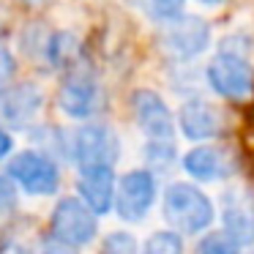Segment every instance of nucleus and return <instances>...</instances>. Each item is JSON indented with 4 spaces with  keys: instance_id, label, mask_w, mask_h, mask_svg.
<instances>
[{
    "instance_id": "nucleus-11",
    "label": "nucleus",
    "mask_w": 254,
    "mask_h": 254,
    "mask_svg": "<svg viewBox=\"0 0 254 254\" xmlns=\"http://www.w3.org/2000/svg\"><path fill=\"white\" fill-rule=\"evenodd\" d=\"M178 126H181L186 139L205 142V139H216L224 134V115L210 101L189 99L178 112Z\"/></svg>"
},
{
    "instance_id": "nucleus-8",
    "label": "nucleus",
    "mask_w": 254,
    "mask_h": 254,
    "mask_svg": "<svg viewBox=\"0 0 254 254\" xmlns=\"http://www.w3.org/2000/svg\"><path fill=\"white\" fill-rule=\"evenodd\" d=\"M210 41V28L199 17H175L167 19L161 30V47L170 58L175 61H191L208 47Z\"/></svg>"
},
{
    "instance_id": "nucleus-16",
    "label": "nucleus",
    "mask_w": 254,
    "mask_h": 254,
    "mask_svg": "<svg viewBox=\"0 0 254 254\" xmlns=\"http://www.w3.org/2000/svg\"><path fill=\"white\" fill-rule=\"evenodd\" d=\"M139 254H183V241L178 232L161 230V232H153L139 246Z\"/></svg>"
},
{
    "instance_id": "nucleus-22",
    "label": "nucleus",
    "mask_w": 254,
    "mask_h": 254,
    "mask_svg": "<svg viewBox=\"0 0 254 254\" xmlns=\"http://www.w3.org/2000/svg\"><path fill=\"white\" fill-rule=\"evenodd\" d=\"M14 199H17V191H14V183L8 181L6 175H0V210H6L14 205Z\"/></svg>"
},
{
    "instance_id": "nucleus-20",
    "label": "nucleus",
    "mask_w": 254,
    "mask_h": 254,
    "mask_svg": "<svg viewBox=\"0 0 254 254\" xmlns=\"http://www.w3.org/2000/svg\"><path fill=\"white\" fill-rule=\"evenodd\" d=\"M14 71H17V63H14V55H11L8 50H3V47H0V90L11 85Z\"/></svg>"
},
{
    "instance_id": "nucleus-5",
    "label": "nucleus",
    "mask_w": 254,
    "mask_h": 254,
    "mask_svg": "<svg viewBox=\"0 0 254 254\" xmlns=\"http://www.w3.org/2000/svg\"><path fill=\"white\" fill-rule=\"evenodd\" d=\"M121 145L118 134L104 123H88L77 128L68 142V156L77 164V170H90V167H112L118 161Z\"/></svg>"
},
{
    "instance_id": "nucleus-14",
    "label": "nucleus",
    "mask_w": 254,
    "mask_h": 254,
    "mask_svg": "<svg viewBox=\"0 0 254 254\" xmlns=\"http://www.w3.org/2000/svg\"><path fill=\"white\" fill-rule=\"evenodd\" d=\"M79 199L93 210L96 216H104L112 210V197H115V172L112 167H90L79 170Z\"/></svg>"
},
{
    "instance_id": "nucleus-18",
    "label": "nucleus",
    "mask_w": 254,
    "mask_h": 254,
    "mask_svg": "<svg viewBox=\"0 0 254 254\" xmlns=\"http://www.w3.org/2000/svg\"><path fill=\"white\" fill-rule=\"evenodd\" d=\"M99 254H139V246H137V238L126 230H115L101 241V249Z\"/></svg>"
},
{
    "instance_id": "nucleus-24",
    "label": "nucleus",
    "mask_w": 254,
    "mask_h": 254,
    "mask_svg": "<svg viewBox=\"0 0 254 254\" xmlns=\"http://www.w3.org/2000/svg\"><path fill=\"white\" fill-rule=\"evenodd\" d=\"M197 3H202V6H219L221 0H197Z\"/></svg>"
},
{
    "instance_id": "nucleus-2",
    "label": "nucleus",
    "mask_w": 254,
    "mask_h": 254,
    "mask_svg": "<svg viewBox=\"0 0 254 254\" xmlns=\"http://www.w3.org/2000/svg\"><path fill=\"white\" fill-rule=\"evenodd\" d=\"M208 85L230 101H243L254 88V68L241 50L221 47V52L208 63Z\"/></svg>"
},
{
    "instance_id": "nucleus-26",
    "label": "nucleus",
    "mask_w": 254,
    "mask_h": 254,
    "mask_svg": "<svg viewBox=\"0 0 254 254\" xmlns=\"http://www.w3.org/2000/svg\"><path fill=\"white\" fill-rule=\"evenodd\" d=\"M246 254H254V252H246Z\"/></svg>"
},
{
    "instance_id": "nucleus-10",
    "label": "nucleus",
    "mask_w": 254,
    "mask_h": 254,
    "mask_svg": "<svg viewBox=\"0 0 254 254\" xmlns=\"http://www.w3.org/2000/svg\"><path fill=\"white\" fill-rule=\"evenodd\" d=\"M221 230L235 241V246L254 243V197L238 189L221 194Z\"/></svg>"
},
{
    "instance_id": "nucleus-21",
    "label": "nucleus",
    "mask_w": 254,
    "mask_h": 254,
    "mask_svg": "<svg viewBox=\"0 0 254 254\" xmlns=\"http://www.w3.org/2000/svg\"><path fill=\"white\" fill-rule=\"evenodd\" d=\"M33 254H79L74 246H66V243H58V241H44L33 249Z\"/></svg>"
},
{
    "instance_id": "nucleus-4",
    "label": "nucleus",
    "mask_w": 254,
    "mask_h": 254,
    "mask_svg": "<svg viewBox=\"0 0 254 254\" xmlns=\"http://www.w3.org/2000/svg\"><path fill=\"white\" fill-rule=\"evenodd\" d=\"M6 172H8V181L17 183V189H22L25 194H33V197L55 194L58 186H61V170L41 150H22V153H17L8 161Z\"/></svg>"
},
{
    "instance_id": "nucleus-17",
    "label": "nucleus",
    "mask_w": 254,
    "mask_h": 254,
    "mask_svg": "<svg viewBox=\"0 0 254 254\" xmlns=\"http://www.w3.org/2000/svg\"><path fill=\"white\" fill-rule=\"evenodd\" d=\"M238 249L241 246H235V241H232L224 230L205 232L197 243V254H241Z\"/></svg>"
},
{
    "instance_id": "nucleus-1",
    "label": "nucleus",
    "mask_w": 254,
    "mask_h": 254,
    "mask_svg": "<svg viewBox=\"0 0 254 254\" xmlns=\"http://www.w3.org/2000/svg\"><path fill=\"white\" fill-rule=\"evenodd\" d=\"M164 219L178 235H197L213 224L216 208L199 186L178 181L164 191Z\"/></svg>"
},
{
    "instance_id": "nucleus-12",
    "label": "nucleus",
    "mask_w": 254,
    "mask_h": 254,
    "mask_svg": "<svg viewBox=\"0 0 254 254\" xmlns=\"http://www.w3.org/2000/svg\"><path fill=\"white\" fill-rule=\"evenodd\" d=\"M41 104H44V93L33 82L8 85L0 90V118L14 128H25L28 123H33Z\"/></svg>"
},
{
    "instance_id": "nucleus-7",
    "label": "nucleus",
    "mask_w": 254,
    "mask_h": 254,
    "mask_svg": "<svg viewBox=\"0 0 254 254\" xmlns=\"http://www.w3.org/2000/svg\"><path fill=\"white\" fill-rule=\"evenodd\" d=\"M131 112L139 131L153 145H175V118L156 90L139 88L131 93Z\"/></svg>"
},
{
    "instance_id": "nucleus-19",
    "label": "nucleus",
    "mask_w": 254,
    "mask_h": 254,
    "mask_svg": "<svg viewBox=\"0 0 254 254\" xmlns=\"http://www.w3.org/2000/svg\"><path fill=\"white\" fill-rule=\"evenodd\" d=\"M183 3H186V0H148L150 11H153L159 19L181 17V14H183Z\"/></svg>"
},
{
    "instance_id": "nucleus-23",
    "label": "nucleus",
    "mask_w": 254,
    "mask_h": 254,
    "mask_svg": "<svg viewBox=\"0 0 254 254\" xmlns=\"http://www.w3.org/2000/svg\"><path fill=\"white\" fill-rule=\"evenodd\" d=\"M11 148H14V142H11V134H8L6 128L0 126V161H3L8 153H11Z\"/></svg>"
},
{
    "instance_id": "nucleus-25",
    "label": "nucleus",
    "mask_w": 254,
    "mask_h": 254,
    "mask_svg": "<svg viewBox=\"0 0 254 254\" xmlns=\"http://www.w3.org/2000/svg\"><path fill=\"white\" fill-rule=\"evenodd\" d=\"M22 3H30V6H36V3H44V0H22Z\"/></svg>"
},
{
    "instance_id": "nucleus-13",
    "label": "nucleus",
    "mask_w": 254,
    "mask_h": 254,
    "mask_svg": "<svg viewBox=\"0 0 254 254\" xmlns=\"http://www.w3.org/2000/svg\"><path fill=\"white\" fill-rule=\"evenodd\" d=\"M58 104L74 121H85V118L93 115L96 104H99V88H96V79L85 71H71L61 85V93H58Z\"/></svg>"
},
{
    "instance_id": "nucleus-3",
    "label": "nucleus",
    "mask_w": 254,
    "mask_h": 254,
    "mask_svg": "<svg viewBox=\"0 0 254 254\" xmlns=\"http://www.w3.org/2000/svg\"><path fill=\"white\" fill-rule=\"evenodd\" d=\"M99 221L96 213L79 197H63L50 213V235L52 241L66 243V246H85L96 238Z\"/></svg>"
},
{
    "instance_id": "nucleus-15",
    "label": "nucleus",
    "mask_w": 254,
    "mask_h": 254,
    "mask_svg": "<svg viewBox=\"0 0 254 254\" xmlns=\"http://www.w3.org/2000/svg\"><path fill=\"white\" fill-rule=\"evenodd\" d=\"M77 55V41H74L71 33H55L50 41H47V61L52 66H68Z\"/></svg>"
},
{
    "instance_id": "nucleus-6",
    "label": "nucleus",
    "mask_w": 254,
    "mask_h": 254,
    "mask_svg": "<svg viewBox=\"0 0 254 254\" xmlns=\"http://www.w3.org/2000/svg\"><path fill=\"white\" fill-rule=\"evenodd\" d=\"M156 202V178L150 170H128L121 181L115 183V197L112 208L128 224H137L150 213Z\"/></svg>"
},
{
    "instance_id": "nucleus-9",
    "label": "nucleus",
    "mask_w": 254,
    "mask_h": 254,
    "mask_svg": "<svg viewBox=\"0 0 254 254\" xmlns=\"http://www.w3.org/2000/svg\"><path fill=\"white\" fill-rule=\"evenodd\" d=\"M183 170L194 181H227L238 172V159L224 145H197L183 156Z\"/></svg>"
}]
</instances>
